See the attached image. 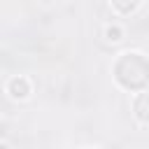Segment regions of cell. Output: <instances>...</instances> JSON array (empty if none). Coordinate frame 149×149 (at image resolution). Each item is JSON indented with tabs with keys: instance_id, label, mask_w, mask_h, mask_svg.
<instances>
[{
	"instance_id": "1",
	"label": "cell",
	"mask_w": 149,
	"mask_h": 149,
	"mask_svg": "<svg viewBox=\"0 0 149 149\" xmlns=\"http://www.w3.org/2000/svg\"><path fill=\"white\" fill-rule=\"evenodd\" d=\"M112 74L116 84L126 91H144L149 88V58L140 51H126L116 58Z\"/></svg>"
},
{
	"instance_id": "2",
	"label": "cell",
	"mask_w": 149,
	"mask_h": 149,
	"mask_svg": "<svg viewBox=\"0 0 149 149\" xmlns=\"http://www.w3.org/2000/svg\"><path fill=\"white\" fill-rule=\"evenodd\" d=\"M5 88H7L9 98H14V100H26L30 95V81L26 77H12Z\"/></svg>"
},
{
	"instance_id": "3",
	"label": "cell",
	"mask_w": 149,
	"mask_h": 149,
	"mask_svg": "<svg viewBox=\"0 0 149 149\" xmlns=\"http://www.w3.org/2000/svg\"><path fill=\"white\" fill-rule=\"evenodd\" d=\"M133 114L137 121L142 123H149V91H137L135 100H133Z\"/></svg>"
},
{
	"instance_id": "4",
	"label": "cell",
	"mask_w": 149,
	"mask_h": 149,
	"mask_svg": "<svg viewBox=\"0 0 149 149\" xmlns=\"http://www.w3.org/2000/svg\"><path fill=\"white\" fill-rule=\"evenodd\" d=\"M140 0H112V7L119 12V14H133L137 9Z\"/></svg>"
},
{
	"instance_id": "5",
	"label": "cell",
	"mask_w": 149,
	"mask_h": 149,
	"mask_svg": "<svg viewBox=\"0 0 149 149\" xmlns=\"http://www.w3.org/2000/svg\"><path fill=\"white\" fill-rule=\"evenodd\" d=\"M105 37H107L109 42H119V40L123 37V30H121L119 26H107V28H105Z\"/></svg>"
}]
</instances>
